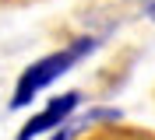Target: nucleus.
<instances>
[{
    "label": "nucleus",
    "mask_w": 155,
    "mask_h": 140,
    "mask_svg": "<svg viewBox=\"0 0 155 140\" xmlns=\"http://www.w3.org/2000/svg\"><path fill=\"white\" fill-rule=\"evenodd\" d=\"M92 49H95V39H78V42H71V46H64V49H57V53L35 60V63L18 77V88H14V95H11V109H25L39 91H46L53 81H60V77L67 74L74 63H81Z\"/></svg>",
    "instance_id": "1"
},
{
    "label": "nucleus",
    "mask_w": 155,
    "mask_h": 140,
    "mask_svg": "<svg viewBox=\"0 0 155 140\" xmlns=\"http://www.w3.org/2000/svg\"><path fill=\"white\" fill-rule=\"evenodd\" d=\"M78 105H81V95L78 91H67V95H60V98H53L42 112H35V116L21 126L18 140H35V137H42V133H53L64 119H71V112H74Z\"/></svg>",
    "instance_id": "2"
},
{
    "label": "nucleus",
    "mask_w": 155,
    "mask_h": 140,
    "mask_svg": "<svg viewBox=\"0 0 155 140\" xmlns=\"http://www.w3.org/2000/svg\"><path fill=\"white\" fill-rule=\"evenodd\" d=\"M141 7H145V14H148V18L155 21V0H145V4H141Z\"/></svg>",
    "instance_id": "4"
},
{
    "label": "nucleus",
    "mask_w": 155,
    "mask_h": 140,
    "mask_svg": "<svg viewBox=\"0 0 155 140\" xmlns=\"http://www.w3.org/2000/svg\"><path fill=\"white\" fill-rule=\"evenodd\" d=\"M92 140H141V137H127V133H102V137H92Z\"/></svg>",
    "instance_id": "3"
}]
</instances>
